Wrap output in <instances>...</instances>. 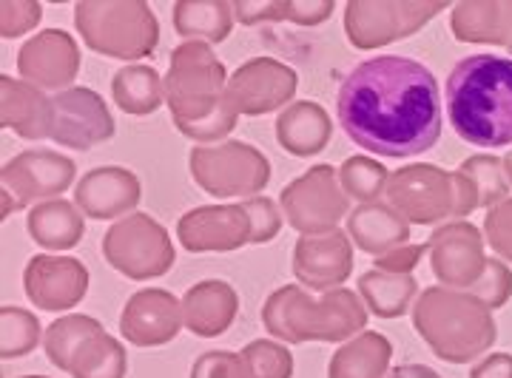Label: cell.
<instances>
[{"label":"cell","mask_w":512,"mask_h":378,"mask_svg":"<svg viewBox=\"0 0 512 378\" xmlns=\"http://www.w3.org/2000/svg\"><path fill=\"white\" fill-rule=\"evenodd\" d=\"M342 171H345V188H350L353 194H359V197H373V194L382 191V165H370L365 157H353L350 162H345Z\"/></svg>","instance_id":"5b68a950"},{"label":"cell","mask_w":512,"mask_h":378,"mask_svg":"<svg viewBox=\"0 0 512 378\" xmlns=\"http://www.w3.org/2000/svg\"><path fill=\"white\" fill-rule=\"evenodd\" d=\"M336 114L350 140L379 157H419L441 140L439 83L402 54L359 63L339 86Z\"/></svg>","instance_id":"6da1fadb"},{"label":"cell","mask_w":512,"mask_h":378,"mask_svg":"<svg viewBox=\"0 0 512 378\" xmlns=\"http://www.w3.org/2000/svg\"><path fill=\"white\" fill-rule=\"evenodd\" d=\"M83 182V208L97 219L128 211L137 199V180L128 171H92Z\"/></svg>","instance_id":"3957f363"},{"label":"cell","mask_w":512,"mask_h":378,"mask_svg":"<svg viewBox=\"0 0 512 378\" xmlns=\"http://www.w3.org/2000/svg\"><path fill=\"white\" fill-rule=\"evenodd\" d=\"M37 322L35 316L18 307H3V356H18L35 347Z\"/></svg>","instance_id":"277c9868"},{"label":"cell","mask_w":512,"mask_h":378,"mask_svg":"<svg viewBox=\"0 0 512 378\" xmlns=\"http://www.w3.org/2000/svg\"><path fill=\"white\" fill-rule=\"evenodd\" d=\"M390 378H439V376H436V373H430V370H424V373H421V367H407V370L402 367V370H396Z\"/></svg>","instance_id":"8992f818"},{"label":"cell","mask_w":512,"mask_h":378,"mask_svg":"<svg viewBox=\"0 0 512 378\" xmlns=\"http://www.w3.org/2000/svg\"><path fill=\"white\" fill-rule=\"evenodd\" d=\"M444 103L464 143L512 145V60L490 52L458 60L444 86Z\"/></svg>","instance_id":"7a4b0ae2"}]
</instances>
